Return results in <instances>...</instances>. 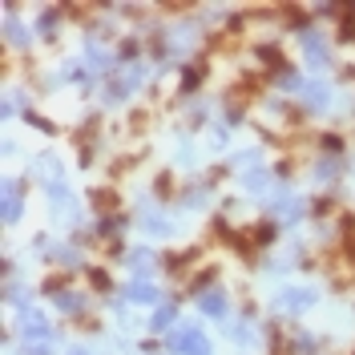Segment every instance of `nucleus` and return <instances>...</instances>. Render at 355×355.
<instances>
[{
	"instance_id": "f257e3e1",
	"label": "nucleus",
	"mask_w": 355,
	"mask_h": 355,
	"mask_svg": "<svg viewBox=\"0 0 355 355\" xmlns=\"http://www.w3.org/2000/svg\"><path fill=\"white\" fill-rule=\"evenodd\" d=\"M275 307L291 311V315H303L307 307H315V287H283L275 295Z\"/></svg>"
},
{
	"instance_id": "f03ea898",
	"label": "nucleus",
	"mask_w": 355,
	"mask_h": 355,
	"mask_svg": "<svg viewBox=\"0 0 355 355\" xmlns=\"http://www.w3.org/2000/svg\"><path fill=\"white\" fill-rule=\"evenodd\" d=\"M174 352L178 355H210V339L198 327H182V331H174Z\"/></svg>"
},
{
	"instance_id": "7ed1b4c3",
	"label": "nucleus",
	"mask_w": 355,
	"mask_h": 355,
	"mask_svg": "<svg viewBox=\"0 0 355 355\" xmlns=\"http://www.w3.org/2000/svg\"><path fill=\"white\" fill-rule=\"evenodd\" d=\"M226 307H230V303H226V295H222V291H206V295H202V311H206V315L222 319Z\"/></svg>"
},
{
	"instance_id": "20e7f679",
	"label": "nucleus",
	"mask_w": 355,
	"mask_h": 355,
	"mask_svg": "<svg viewBox=\"0 0 355 355\" xmlns=\"http://www.w3.org/2000/svg\"><path fill=\"white\" fill-rule=\"evenodd\" d=\"M307 57H311V65H327V41H323V37H319V33H315V37H307Z\"/></svg>"
},
{
	"instance_id": "39448f33",
	"label": "nucleus",
	"mask_w": 355,
	"mask_h": 355,
	"mask_svg": "<svg viewBox=\"0 0 355 355\" xmlns=\"http://www.w3.org/2000/svg\"><path fill=\"white\" fill-rule=\"evenodd\" d=\"M130 299H133V303H157V299H162V291H157L154 283H133Z\"/></svg>"
},
{
	"instance_id": "423d86ee",
	"label": "nucleus",
	"mask_w": 355,
	"mask_h": 355,
	"mask_svg": "<svg viewBox=\"0 0 355 355\" xmlns=\"http://www.w3.org/2000/svg\"><path fill=\"white\" fill-rule=\"evenodd\" d=\"M4 218L8 222L21 218V202H17V186H12V182H8V190H4Z\"/></svg>"
},
{
	"instance_id": "0eeeda50",
	"label": "nucleus",
	"mask_w": 355,
	"mask_h": 355,
	"mask_svg": "<svg viewBox=\"0 0 355 355\" xmlns=\"http://www.w3.org/2000/svg\"><path fill=\"white\" fill-rule=\"evenodd\" d=\"M53 303L61 311H77L81 307V295H73V291H53Z\"/></svg>"
},
{
	"instance_id": "6e6552de",
	"label": "nucleus",
	"mask_w": 355,
	"mask_h": 355,
	"mask_svg": "<svg viewBox=\"0 0 355 355\" xmlns=\"http://www.w3.org/2000/svg\"><path fill=\"white\" fill-rule=\"evenodd\" d=\"M170 323H174V307H162V311H154V319H150V327H154V331H166Z\"/></svg>"
},
{
	"instance_id": "1a4fd4ad",
	"label": "nucleus",
	"mask_w": 355,
	"mask_h": 355,
	"mask_svg": "<svg viewBox=\"0 0 355 355\" xmlns=\"http://www.w3.org/2000/svg\"><path fill=\"white\" fill-rule=\"evenodd\" d=\"M307 105L323 110V105H327V85H307Z\"/></svg>"
},
{
	"instance_id": "9d476101",
	"label": "nucleus",
	"mask_w": 355,
	"mask_h": 355,
	"mask_svg": "<svg viewBox=\"0 0 355 355\" xmlns=\"http://www.w3.org/2000/svg\"><path fill=\"white\" fill-rule=\"evenodd\" d=\"M239 343H243V347H250V343H259V331H254L250 323H243V327H239Z\"/></svg>"
},
{
	"instance_id": "9b49d317",
	"label": "nucleus",
	"mask_w": 355,
	"mask_h": 355,
	"mask_svg": "<svg viewBox=\"0 0 355 355\" xmlns=\"http://www.w3.org/2000/svg\"><path fill=\"white\" fill-rule=\"evenodd\" d=\"M77 355H85V352H77Z\"/></svg>"
}]
</instances>
